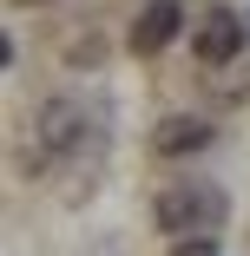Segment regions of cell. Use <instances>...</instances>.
<instances>
[{
    "label": "cell",
    "mask_w": 250,
    "mask_h": 256,
    "mask_svg": "<svg viewBox=\"0 0 250 256\" xmlns=\"http://www.w3.org/2000/svg\"><path fill=\"white\" fill-rule=\"evenodd\" d=\"M204 144H211V118H197V112H171V118L152 125V151L158 158H191Z\"/></svg>",
    "instance_id": "4"
},
{
    "label": "cell",
    "mask_w": 250,
    "mask_h": 256,
    "mask_svg": "<svg viewBox=\"0 0 250 256\" xmlns=\"http://www.w3.org/2000/svg\"><path fill=\"white\" fill-rule=\"evenodd\" d=\"M40 144H53V151H79L86 144V112L73 106V98L40 106Z\"/></svg>",
    "instance_id": "5"
},
{
    "label": "cell",
    "mask_w": 250,
    "mask_h": 256,
    "mask_svg": "<svg viewBox=\"0 0 250 256\" xmlns=\"http://www.w3.org/2000/svg\"><path fill=\"white\" fill-rule=\"evenodd\" d=\"M243 40H250V26H243V14H230V7H211L204 20H197V33H191V46H197V60H204V66L237 60Z\"/></svg>",
    "instance_id": "2"
},
{
    "label": "cell",
    "mask_w": 250,
    "mask_h": 256,
    "mask_svg": "<svg viewBox=\"0 0 250 256\" xmlns=\"http://www.w3.org/2000/svg\"><path fill=\"white\" fill-rule=\"evenodd\" d=\"M178 26H184V14H178V0H145L138 7V20H132V53H165V46L178 40Z\"/></svg>",
    "instance_id": "3"
},
{
    "label": "cell",
    "mask_w": 250,
    "mask_h": 256,
    "mask_svg": "<svg viewBox=\"0 0 250 256\" xmlns=\"http://www.w3.org/2000/svg\"><path fill=\"white\" fill-rule=\"evenodd\" d=\"M171 256H217V236H211V230H191V236H178Z\"/></svg>",
    "instance_id": "6"
},
{
    "label": "cell",
    "mask_w": 250,
    "mask_h": 256,
    "mask_svg": "<svg viewBox=\"0 0 250 256\" xmlns=\"http://www.w3.org/2000/svg\"><path fill=\"white\" fill-rule=\"evenodd\" d=\"M152 217H158L171 236H191V230H217V224H224V190H211V184H171V190H158Z\"/></svg>",
    "instance_id": "1"
}]
</instances>
